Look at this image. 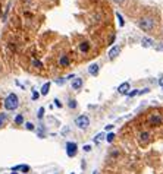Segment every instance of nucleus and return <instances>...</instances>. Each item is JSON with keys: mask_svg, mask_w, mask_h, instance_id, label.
Masks as SVG:
<instances>
[{"mask_svg": "<svg viewBox=\"0 0 163 174\" xmlns=\"http://www.w3.org/2000/svg\"><path fill=\"white\" fill-rule=\"evenodd\" d=\"M18 106H19V98H18L16 94H9V95L6 97L5 108L7 110V111H13V110H16Z\"/></svg>", "mask_w": 163, "mask_h": 174, "instance_id": "1", "label": "nucleus"}, {"mask_svg": "<svg viewBox=\"0 0 163 174\" xmlns=\"http://www.w3.org/2000/svg\"><path fill=\"white\" fill-rule=\"evenodd\" d=\"M138 27H140L143 31H152L154 28V19L150 16H144L140 19V22H138Z\"/></svg>", "mask_w": 163, "mask_h": 174, "instance_id": "2", "label": "nucleus"}, {"mask_svg": "<svg viewBox=\"0 0 163 174\" xmlns=\"http://www.w3.org/2000/svg\"><path fill=\"white\" fill-rule=\"evenodd\" d=\"M75 124H77L78 129L85 130L88 126H90V117L85 116V114H81V116H78V117L75 118Z\"/></svg>", "mask_w": 163, "mask_h": 174, "instance_id": "3", "label": "nucleus"}, {"mask_svg": "<svg viewBox=\"0 0 163 174\" xmlns=\"http://www.w3.org/2000/svg\"><path fill=\"white\" fill-rule=\"evenodd\" d=\"M148 123L152 124V126H160L163 123V117L159 113H153V114L148 116Z\"/></svg>", "mask_w": 163, "mask_h": 174, "instance_id": "4", "label": "nucleus"}, {"mask_svg": "<svg viewBox=\"0 0 163 174\" xmlns=\"http://www.w3.org/2000/svg\"><path fill=\"white\" fill-rule=\"evenodd\" d=\"M77 152H78V146H77V143H73V142H68L66 143V154L68 157H75L77 155Z\"/></svg>", "mask_w": 163, "mask_h": 174, "instance_id": "5", "label": "nucleus"}, {"mask_svg": "<svg viewBox=\"0 0 163 174\" xmlns=\"http://www.w3.org/2000/svg\"><path fill=\"white\" fill-rule=\"evenodd\" d=\"M150 132H141L140 135H138V140H140L141 145H147L148 142H150Z\"/></svg>", "mask_w": 163, "mask_h": 174, "instance_id": "6", "label": "nucleus"}, {"mask_svg": "<svg viewBox=\"0 0 163 174\" xmlns=\"http://www.w3.org/2000/svg\"><path fill=\"white\" fill-rule=\"evenodd\" d=\"M118 92L121 95H128V92H130V82H124V84L119 85Z\"/></svg>", "mask_w": 163, "mask_h": 174, "instance_id": "7", "label": "nucleus"}, {"mask_svg": "<svg viewBox=\"0 0 163 174\" xmlns=\"http://www.w3.org/2000/svg\"><path fill=\"white\" fill-rule=\"evenodd\" d=\"M119 53H121V47L119 45H113L112 48H110V51H109V59H116V57L119 56Z\"/></svg>", "mask_w": 163, "mask_h": 174, "instance_id": "8", "label": "nucleus"}, {"mask_svg": "<svg viewBox=\"0 0 163 174\" xmlns=\"http://www.w3.org/2000/svg\"><path fill=\"white\" fill-rule=\"evenodd\" d=\"M71 86H72V89H75V91L81 89V88H82V79L81 78H73Z\"/></svg>", "mask_w": 163, "mask_h": 174, "instance_id": "9", "label": "nucleus"}, {"mask_svg": "<svg viewBox=\"0 0 163 174\" xmlns=\"http://www.w3.org/2000/svg\"><path fill=\"white\" fill-rule=\"evenodd\" d=\"M99 69H100V66L97 63H93V64L88 66V73H90L91 76H97L99 75Z\"/></svg>", "mask_w": 163, "mask_h": 174, "instance_id": "10", "label": "nucleus"}, {"mask_svg": "<svg viewBox=\"0 0 163 174\" xmlns=\"http://www.w3.org/2000/svg\"><path fill=\"white\" fill-rule=\"evenodd\" d=\"M69 57L66 56V54H62V56H60V59H59V66H60V68H68V66H69Z\"/></svg>", "mask_w": 163, "mask_h": 174, "instance_id": "11", "label": "nucleus"}, {"mask_svg": "<svg viewBox=\"0 0 163 174\" xmlns=\"http://www.w3.org/2000/svg\"><path fill=\"white\" fill-rule=\"evenodd\" d=\"M104 139H106V135H104L103 132H101V133H97L96 138H94V143H97V145H99V143H101V142H103Z\"/></svg>", "mask_w": 163, "mask_h": 174, "instance_id": "12", "label": "nucleus"}, {"mask_svg": "<svg viewBox=\"0 0 163 174\" xmlns=\"http://www.w3.org/2000/svg\"><path fill=\"white\" fill-rule=\"evenodd\" d=\"M141 44H143V47H153V39L152 38H143V41H141Z\"/></svg>", "mask_w": 163, "mask_h": 174, "instance_id": "13", "label": "nucleus"}, {"mask_svg": "<svg viewBox=\"0 0 163 174\" xmlns=\"http://www.w3.org/2000/svg\"><path fill=\"white\" fill-rule=\"evenodd\" d=\"M49 89H50V82H46L44 85H43V88H41V95L44 97L49 94Z\"/></svg>", "mask_w": 163, "mask_h": 174, "instance_id": "14", "label": "nucleus"}, {"mask_svg": "<svg viewBox=\"0 0 163 174\" xmlns=\"http://www.w3.org/2000/svg\"><path fill=\"white\" fill-rule=\"evenodd\" d=\"M88 48H90V43H81L79 44V50L82 51V53H87Z\"/></svg>", "mask_w": 163, "mask_h": 174, "instance_id": "15", "label": "nucleus"}, {"mask_svg": "<svg viewBox=\"0 0 163 174\" xmlns=\"http://www.w3.org/2000/svg\"><path fill=\"white\" fill-rule=\"evenodd\" d=\"M6 120H7V114L6 113H0V127L6 123Z\"/></svg>", "mask_w": 163, "mask_h": 174, "instance_id": "16", "label": "nucleus"}, {"mask_svg": "<svg viewBox=\"0 0 163 174\" xmlns=\"http://www.w3.org/2000/svg\"><path fill=\"white\" fill-rule=\"evenodd\" d=\"M31 64H33L34 68H37V69H41V68H43V63L38 62V60H35V59H33V60H31Z\"/></svg>", "mask_w": 163, "mask_h": 174, "instance_id": "17", "label": "nucleus"}, {"mask_svg": "<svg viewBox=\"0 0 163 174\" xmlns=\"http://www.w3.org/2000/svg\"><path fill=\"white\" fill-rule=\"evenodd\" d=\"M15 123L16 124H22L24 123V116L22 114H18L16 117H15Z\"/></svg>", "mask_w": 163, "mask_h": 174, "instance_id": "18", "label": "nucleus"}, {"mask_svg": "<svg viewBox=\"0 0 163 174\" xmlns=\"http://www.w3.org/2000/svg\"><path fill=\"white\" fill-rule=\"evenodd\" d=\"M25 129L27 130H34L35 129V126H34V123H31V122H27V123H25Z\"/></svg>", "mask_w": 163, "mask_h": 174, "instance_id": "19", "label": "nucleus"}, {"mask_svg": "<svg viewBox=\"0 0 163 174\" xmlns=\"http://www.w3.org/2000/svg\"><path fill=\"white\" fill-rule=\"evenodd\" d=\"M106 140L109 142V143H112L113 140H115V133H109V135H106Z\"/></svg>", "mask_w": 163, "mask_h": 174, "instance_id": "20", "label": "nucleus"}, {"mask_svg": "<svg viewBox=\"0 0 163 174\" xmlns=\"http://www.w3.org/2000/svg\"><path fill=\"white\" fill-rule=\"evenodd\" d=\"M68 106H69V108H77V101H75L73 98H71L69 102H68Z\"/></svg>", "mask_w": 163, "mask_h": 174, "instance_id": "21", "label": "nucleus"}, {"mask_svg": "<svg viewBox=\"0 0 163 174\" xmlns=\"http://www.w3.org/2000/svg\"><path fill=\"white\" fill-rule=\"evenodd\" d=\"M43 116H44V108L41 107V108H38V113H37V117H38V118H43Z\"/></svg>", "mask_w": 163, "mask_h": 174, "instance_id": "22", "label": "nucleus"}, {"mask_svg": "<svg viewBox=\"0 0 163 174\" xmlns=\"http://www.w3.org/2000/svg\"><path fill=\"white\" fill-rule=\"evenodd\" d=\"M116 16H118V19H119V25L121 27H124V19H122V16H121V13H116Z\"/></svg>", "mask_w": 163, "mask_h": 174, "instance_id": "23", "label": "nucleus"}, {"mask_svg": "<svg viewBox=\"0 0 163 174\" xmlns=\"http://www.w3.org/2000/svg\"><path fill=\"white\" fill-rule=\"evenodd\" d=\"M138 92H140V91H138V89L131 91V92H128V97H135V95H138Z\"/></svg>", "mask_w": 163, "mask_h": 174, "instance_id": "24", "label": "nucleus"}, {"mask_svg": "<svg viewBox=\"0 0 163 174\" xmlns=\"http://www.w3.org/2000/svg\"><path fill=\"white\" fill-rule=\"evenodd\" d=\"M82 149H84L85 152H90L91 149H93V146H91V145H84V146H82Z\"/></svg>", "mask_w": 163, "mask_h": 174, "instance_id": "25", "label": "nucleus"}, {"mask_svg": "<svg viewBox=\"0 0 163 174\" xmlns=\"http://www.w3.org/2000/svg\"><path fill=\"white\" fill-rule=\"evenodd\" d=\"M148 91H150V89H148V88H143V89H141L140 92H138V95H140V94H147Z\"/></svg>", "mask_w": 163, "mask_h": 174, "instance_id": "26", "label": "nucleus"}, {"mask_svg": "<svg viewBox=\"0 0 163 174\" xmlns=\"http://www.w3.org/2000/svg\"><path fill=\"white\" fill-rule=\"evenodd\" d=\"M37 98H38V92H35V91H34V92H33V100H37Z\"/></svg>", "mask_w": 163, "mask_h": 174, "instance_id": "27", "label": "nucleus"}, {"mask_svg": "<svg viewBox=\"0 0 163 174\" xmlns=\"http://www.w3.org/2000/svg\"><path fill=\"white\" fill-rule=\"evenodd\" d=\"M159 85H160V86L163 88V76H160V78H159Z\"/></svg>", "mask_w": 163, "mask_h": 174, "instance_id": "28", "label": "nucleus"}, {"mask_svg": "<svg viewBox=\"0 0 163 174\" xmlns=\"http://www.w3.org/2000/svg\"><path fill=\"white\" fill-rule=\"evenodd\" d=\"M113 2H115V3H118V5H122L125 0H113Z\"/></svg>", "mask_w": 163, "mask_h": 174, "instance_id": "29", "label": "nucleus"}, {"mask_svg": "<svg viewBox=\"0 0 163 174\" xmlns=\"http://www.w3.org/2000/svg\"><path fill=\"white\" fill-rule=\"evenodd\" d=\"M55 102H56L57 107H62V104H60V101H59V100H55Z\"/></svg>", "mask_w": 163, "mask_h": 174, "instance_id": "30", "label": "nucleus"}, {"mask_svg": "<svg viewBox=\"0 0 163 174\" xmlns=\"http://www.w3.org/2000/svg\"><path fill=\"white\" fill-rule=\"evenodd\" d=\"M112 127H113V124H107V126H106V129H107V130H110Z\"/></svg>", "mask_w": 163, "mask_h": 174, "instance_id": "31", "label": "nucleus"}, {"mask_svg": "<svg viewBox=\"0 0 163 174\" xmlns=\"http://www.w3.org/2000/svg\"><path fill=\"white\" fill-rule=\"evenodd\" d=\"M73 78H75V76H73V75H69V76H66V79H71V81H72Z\"/></svg>", "mask_w": 163, "mask_h": 174, "instance_id": "32", "label": "nucleus"}, {"mask_svg": "<svg viewBox=\"0 0 163 174\" xmlns=\"http://www.w3.org/2000/svg\"><path fill=\"white\" fill-rule=\"evenodd\" d=\"M156 48H157V50H163V44H162V45H157Z\"/></svg>", "mask_w": 163, "mask_h": 174, "instance_id": "33", "label": "nucleus"}, {"mask_svg": "<svg viewBox=\"0 0 163 174\" xmlns=\"http://www.w3.org/2000/svg\"><path fill=\"white\" fill-rule=\"evenodd\" d=\"M93 174H99V171H97V170H94V173H93Z\"/></svg>", "mask_w": 163, "mask_h": 174, "instance_id": "34", "label": "nucleus"}, {"mask_svg": "<svg viewBox=\"0 0 163 174\" xmlns=\"http://www.w3.org/2000/svg\"><path fill=\"white\" fill-rule=\"evenodd\" d=\"M12 174H18V171H13V173H12Z\"/></svg>", "mask_w": 163, "mask_h": 174, "instance_id": "35", "label": "nucleus"}, {"mask_svg": "<svg viewBox=\"0 0 163 174\" xmlns=\"http://www.w3.org/2000/svg\"><path fill=\"white\" fill-rule=\"evenodd\" d=\"M72 174H73V173H72Z\"/></svg>", "mask_w": 163, "mask_h": 174, "instance_id": "36", "label": "nucleus"}]
</instances>
